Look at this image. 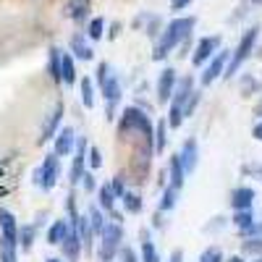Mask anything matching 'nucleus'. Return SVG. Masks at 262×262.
<instances>
[{
  "instance_id": "4468645a",
  "label": "nucleus",
  "mask_w": 262,
  "mask_h": 262,
  "mask_svg": "<svg viewBox=\"0 0 262 262\" xmlns=\"http://www.w3.org/2000/svg\"><path fill=\"white\" fill-rule=\"evenodd\" d=\"M179 163H181L184 173H194V168H196V142H194V139L184 142L181 155H179Z\"/></svg>"
},
{
  "instance_id": "bb28decb",
  "label": "nucleus",
  "mask_w": 262,
  "mask_h": 262,
  "mask_svg": "<svg viewBox=\"0 0 262 262\" xmlns=\"http://www.w3.org/2000/svg\"><path fill=\"white\" fill-rule=\"evenodd\" d=\"M100 205L105 207V212H113V205H116V194L111 186H102L100 189Z\"/></svg>"
},
{
  "instance_id": "b1692460",
  "label": "nucleus",
  "mask_w": 262,
  "mask_h": 262,
  "mask_svg": "<svg viewBox=\"0 0 262 262\" xmlns=\"http://www.w3.org/2000/svg\"><path fill=\"white\" fill-rule=\"evenodd\" d=\"M142 262H160L155 244L149 242V233H144V242H142Z\"/></svg>"
},
{
  "instance_id": "f257e3e1",
  "label": "nucleus",
  "mask_w": 262,
  "mask_h": 262,
  "mask_svg": "<svg viewBox=\"0 0 262 262\" xmlns=\"http://www.w3.org/2000/svg\"><path fill=\"white\" fill-rule=\"evenodd\" d=\"M194 24H196V18H194V16H189V18H173L170 24L165 27V32H163L160 42L155 45V58H158V60H163L173 48L179 45V42L189 39V37H191Z\"/></svg>"
},
{
  "instance_id": "ddd939ff",
  "label": "nucleus",
  "mask_w": 262,
  "mask_h": 262,
  "mask_svg": "<svg viewBox=\"0 0 262 262\" xmlns=\"http://www.w3.org/2000/svg\"><path fill=\"white\" fill-rule=\"evenodd\" d=\"M252 202H254V189L249 186H238L231 191V205L236 210H252Z\"/></svg>"
},
{
  "instance_id": "20e7f679",
  "label": "nucleus",
  "mask_w": 262,
  "mask_h": 262,
  "mask_svg": "<svg viewBox=\"0 0 262 262\" xmlns=\"http://www.w3.org/2000/svg\"><path fill=\"white\" fill-rule=\"evenodd\" d=\"M189 95H191V79H181L176 84V90H173V95H170V118H168L170 128H179L181 126L184 107L189 102Z\"/></svg>"
},
{
  "instance_id": "72a5a7b5",
  "label": "nucleus",
  "mask_w": 262,
  "mask_h": 262,
  "mask_svg": "<svg viewBox=\"0 0 262 262\" xmlns=\"http://www.w3.org/2000/svg\"><path fill=\"white\" fill-rule=\"evenodd\" d=\"M200 262H223V252L217 249V247H210V249L200 257Z\"/></svg>"
},
{
  "instance_id": "c03bdc74",
  "label": "nucleus",
  "mask_w": 262,
  "mask_h": 262,
  "mask_svg": "<svg viewBox=\"0 0 262 262\" xmlns=\"http://www.w3.org/2000/svg\"><path fill=\"white\" fill-rule=\"evenodd\" d=\"M254 137L262 142V123H257V126H254Z\"/></svg>"
},
{
  "instance_id": "f704fd0d",
  "label": "nucleus",
  "mask_w": 262,
  "mask_h": 262,
  "mask_svg": "<svg viewBox=\"0 0 262 262\" xmlns=\"http://www.w3.org/2000/svg\"><path fill=\"white\" fill-rule=\"evenodd\" d=\"M242 249L247 254H262V238H249V242H244Z\"/></svg>"
},
{
  "instance_id": "4c0bfd02",
  "label": "nucleus",
  "mask_w": 262,
  "mask_h": 262,
  "mask_svg": "<svg viewBox=\"0 0 262 262\" xmlns=\"http://www.w3.org/2000/svg\"><path fill=\"white\" fill-rule=\"evenodd\" d=\"M86 155H90L86 160H90L92 168H100V165H102V155H100V149H97V147H90V149H86Z\"/></svg>"
},
{
  "instance_id": "393cba45",
  "label": "nucleus",
  "mask_w": 262,
  "mask_h": 262,
  "mask_svg": "<svg viewBox=\"0 0 262 262\" xmlns=\"http://www.w3.org/2000/svg\"><path fill=\"white\" fill-rule=\"evenodd\" d=\"M0 262H16V242L0 238Z\"/></svg>"
},
{
  "instance_id": "473e14b6",
  "label": "nucleus",
  "mask_w": 262,
  "mask_h": 262,
  "mask_svg": "<svg viewBox=\"0 0 262 262\" xmlns=\"http://www.w3.org/2000/svg\"><path fill=\"white\" fill-rule=\"evenodd\" d=\"M102 226H105V221H102V212H100V210L95 207V210L90 212V228L100 233V231H102Z\"/></svg>"
},
{
  "instance_id": "6ab92c4d",
  "label": "nucleus",
  "mask_w": 262,
  "mask_h": 262,
  "mask_svg": "<svg viewBox=\"0 0 262 262\" xmlns=\"http://www.w3.org/2000/svg\"><path fill=\"white\" fill-rule=\"evenodd\" d=\"M86 13H90V3L86 0H69L66 3V16L69 18H84Z\"/></svg>"
},
{
  "instance_id": "c756f323",
  "label": "nucleus",
  "mask_w": 262,
  "mask_h": 262,
  "mask_svg": "<svg viewBox=\"0 0 262 262\" xmlns=\"http://www.w3.org/2000/svg\"><path fill=\"white\" fill-rule=\"evenodd\" d=\"M121 200H123V205H126L128 212H139V210H142V202H139L137 194H123Z\"/></svg>"
},
{
  "instance_id": "c9c22d12",
  "label": "nucleus",
  "mask_w": 262,
  "mask_h": 262,
  "mask_svg": "<svg viewBox=\"0 0 262 262\" xmlns=\"http://www.w3.org/2000/svg\"><path fill=\"white\" fill-rule=\"evenodd\" d=\"M173 205H176V189H165L163 202H160V210H170Z\"/></svg>"
},
{
  "instance_id": "f3484780",
  "label": "nucleus",
  "mask_w": 262,
  "mask_h": 262,
  "mask_svg": "<svg viewBox=\"0 0 262 262\" xmlns=\"http://www.w3.org/2000/svg\"><path fill=\"white\" fill-rule=\"evenodd\" d=\"M86 149H90L86 139H79V144H76V158H74V168H71V181H74V184L81 181V168H84V160H86Z\"/></svg>"
},
{
  "instance_id": "2f4dec72",
  "label": "nucleus",
  "mask_w": 262,
  "mask_h": 262,
  "mask_svg": "<svg viewBox=\"0 0 262 262\" xmlns=\"http://www.w3.org/2000/svg\"><path fill=\"white\" fill-rule=\"evenodd\" d=\"M32 242H34V226H24L21 228V247L32 249Z\"/></svg>"
},
{
  "instance_id": "de8ad7c7",
  "label": "nucleus",
  "mask_w": 262,
  "mask_h": 262,
  "mask_svg": "<svg viewBox=\"0 0 262 262\" xmlns=\"http://www.w3.org/2000/svg\"><path fill=\"white\" fill-rule=\"evenodd\" d=\"M257 262H262V259H257Z\"/></svg>"
},
{
  "instance_id": "ea45409f",
  "label": "nucleus",
  "mask_w": 262,
  "mask_h": 262,
  "mask_svg": "<svg viewBox=\"0 0 262 262\" xmlns=\"http://www.w3.org/2000/svg\"><path fill=\"white\" fill-rule=\"evenodd\" d=\"M189 3H191V0H170V8H173V11H181V8H186Z\"/></svg>"
},
{
  "instance_id": "aec40b11",
  "label": "nucleus",
  "mask_w": 262,
  "mask_h": 262,
  "mask_svg": "<svg viewBox=\"0 0 262 262\" xmlns=\"http://www.w3.org/2000/svg\"><path fill=\"white\" fill-rule=\"evenodd\" d=\"M184 179H186V173H184V168H181V163H179V155L176 158H170V189H181V184H184Z\"/></svg>"
},
{
  "instance_id": "a19ab883",
  "label": "nucleus",
  "mask_w": 262,
  "mask_h": 262,
  "mask_svg": "<svg viewBox=\"0 0 262 262\" xmlns=\"http://www.w3.org/2000/svg\"><path fill=\"white\" fill-rule=\"evenodd\" d=\"M81 179H84V189H90V191L95 189V181H92V176H90V173H84Z\"/></svg>"
},
{
  "instance_id": "49530a36",
  "label": "nucleus",
  "mask_w": 262,
  "mask_h": 262,
  "mask_svg": "<svg viewBox=\"0 0 262 262\" xmlns=\"http://www.w3.org/2000/svg\"><path fill=\"white\" fill-rule=\"evenodd\" d=\"M48 262H60V259H48Z\"/></svg>"
},
{
  "instance_id": "f8f14e48",
  "label": "nucleus",
  "mask_w": 262,
  "mask_h": 262,
  "mask_svg": "<svg viewBox=\"0 0 262 262\" xmlns=\"http://www.w3.org/2000/svg\"><path fill=\"white\" fill-rule=\"evenodd\" d=\"M60 244H63V252H66V257H69V262H76L81 242H79V236H76L74 223H69V228H66V236H63V242H60Z\"/></svg>"
},
{
  "instance_id": "cd10ccee",
  "label": "nucleus",
  "mask_w": 262,
  "mask_h": 262,
  "mask_svg": "<svg viewBox=\"0 0 262 262\" xmlns=\"http://www.w3.org/2000/svg\"><path fill=\"white\" fill-rule=\"evenodd\" d=\"M50 74L55 81H60V50L50 48Z\"/></svg>"
},
{
  "instance_id": "1a4fd4ad",
  "label": "nucleus",
  "mask_w": 262,
  "mask_h": 262,
  "mask_svg": "<svg viewBox=\"0 0 262 262\" xmlns=\"http://www.w3.org/2000/svg\"><path fill=\"white\" fill-rule=\"evenodd\" d=\"M217 48H221V37H205V39H200V45H196L191 60H194L196 66H202L205 60H210V58L217 53Z\"/></svg>"
},
{
  "instance_id": "a18cd8bd",
  "label": "nucleus",
  "mask_w": 262,
  "mask_h": 262,
  "mask_svg": "<svg viewBox=\"0 0 262 262\" xmlns=\"http://www.w3.org/2000/svg\"><path fill=\"white\" fill-rule=\"evenodd\" d=\"M228 262H244V259H242V257H231Z\"/></svg>"
},
{
  "instance_id": "4be33fe9",
  "label": "nucleus",
  "mask_w": 262,
  "mask_h": 262,
  "mask_svg": "<svg viewBox=\"0 0 262 262\" xmlns=\"http://www.w3.org/2000/svg\"><path fill=\"white\" fill-rule=\"evenodd\" d=\"M76 236L84 247H90V236H92V228H90V217H76Z\"/></svg>"
},
{
  "instance_id": "412c9836",
  "label": "nucleus",
  "mask_w": 262,
  "mask_h": 262,
  "mask_svg": "<svg viewBox=\"0 0 262 262\" xmlns=\"http://www.w3.org/2000/svg\"><path fill=\"white\" fill-rule=\"evenodd\" d=\"M71 50H74V53H76L81 60H90V58L95 55V53H92V48L84 42V37H81V34H76V37L71 39Z\"/></svg>"
},
{
  "instance_id": "58836bf2",
  "label": "nucleus",
  "mask_w": 262,
  "mask_h": 262,
  "mask_svg": "<svg viewBox=\"0 0 262 262\" xmlns=\"http://www.w3.org/2000/svg\"><path fill=\"white\" fill-rule=\"evenodd\" d=\"M111 189H113V194H116V196H123V194H126V186H123V176H116V181H113V186H111Z\"/></svg>"
},
{
  "instance_id": "a878e982",
  "label": "nucleus",
  "mask_w": 262,
  "mask_h": 262,
  "mask_svg": "<svg viewBox=\"0 0 262 262\" xmlns=\"http://www.w3.org/2000/svg\"><path fill=\"white\" fill-rule=\"evenodd\" d=\"M233 223L242 228V231H249L254 226V217H252V210H238L236 217H233Z\"/></svg>"
},
{
  "instance_id": "7c9ffc66",
  "label": "nucleus",
  "mask_w": 262,
  "mask_h": 262,
  "mask_svg": "<svg viewBox=\"0 0 262 262\" xmlns=\"http://www.w3.org/2000/svg\"><path fill=\"white\" fill-rule=\"evenodd\" d=\"M165 128H168V123H165V121H160V123H158V131L152 134V137H158V142H155V149H158V152H163V149H165Z\"/></svg>"
},
{
  "instance_id": "a211bd4d",
  "label": "nucleus",
  "mask_w": 262,
  "mask_h": 262,
  "mask_svg": "<svg viewBox=\"0 0 262 262\" xmlns=\"http://www.w3.org/2000/svg\"><path fill=\"white\" fill-rule=\"evenodd\" d=\"M60 81H66V84L76 81V69H74L71 53H66V50H60Z\"/></svg>"
},
{
  "instance_id": "37998d69",
  "label": "nucleus",
  "mask_w": 262,
  "mask_h": 262,
  "mask_svg": "<svg viewBox=\"0 0 262 262\" xmlns=\"http://www.w3.org/2000/svg\"><path fill=\"white\" fill-rule=\"evenodd\" d=\"M181 259H184V254H181L179 249H176V252H173V254H170V262H181Z\"/></svg>"
},
{
  "instance_id": "dca6fc26",
  "label": "nucleus",
  "mask_w": 262,
  "mask_h": 262,
  "mask_svg": "<svg viewBox=\"0 0 262 262\" xmlns=\"http://www.w3.org/2000/svg\"><path fill=\"white\" fill-rule=\"evenodd\" d=\"M60 118H63V102H58V105H55V111L50 113V118L45 121V126H42V137H39V142H48V139H53V134L58 131Z\"/></svg>"
},
{
  "instance_id": "7ed1b4c3",
  "label": "nucleus",
  "mask_w": 262,
  "mask_h": 262,
  "mask_svg": "<svg viewBox=\"0 0 262 262\" xmlns=\"http://www.w3.org/2000/svg\"><path fill=\"white\" fill-rule=\"evenodd\" d=\"M118 131H121V134H131V131H139V134L144 137V142H149V139H152V123H149V116L142 113L139 107H126Z\"/></svg>"
},
{
  "instance_id": "f03ea898",
  "label": "nucleus",
  "mask_w": 262,
  "mask_h": 262,
  "mask_svg": "<svg viewBox=\"0 0 262 262\" xmlns=\"http://www.w3.org/2000/svg\"><path fill=\"white\" fill-rule=\"evenodd\" d=\"M257 39H259V24H254L252 29H247L244 32V37H242V42H238V48L233 50V58H231V63H226V76H233L236 71H238V66H242L249 55H252V50H254V45H257Z\"/></svg>"
},
{
  "instance_id": "39448f33",
  "label": "nucleus",
  "mask_w": 262,
  "mask_h": 262,
  "mask_svg": "<svg viewBox=\"0 0 262 262\" xmlns=\"http://www.w3.org/2000/svg\"><path fill=\"white\" fill-rule=\"evenodd\" d=\"M97 79H100V86H102V95L107 100V105H116L121 100V81L118 76L113 74V66H107V63H100V69H97Z\"/></svg>"
},
{
  "instance_id": "5701e85b",
  "label": "nucleus",
  "mask_w": 262,
  "mask_h": 262,
  "mask_svg": "<svg viewBox=\"0 0 262 262\" xmlns=\"http://www.w3.org/2000/svg\"><path fill=\"white\" fill-rule=\"evenodd\" d=\"M66 228H69V221H55L48 231V242L50 244H60L63 236H66Z\"/></svg>"
},
{
  "instance_id": "423d86ee",
  "label": "nucleus",
  "mask_w": 262,
  "mask_h": 262,
  "mask_svg": "<svg viewBox=\"0 0 262 262\" xmlns=\"http://www.w3.org/2000/svg\"><path fill=\"white\" fill-rule=\"evenodd\" d=\"M100 236H102V262H111L116 249H118V244H121L123 231H121L118 223H107V226H102Z\"/></svg>"
},
{
  "instance_id": "c85d7f7f",
  "label": "nucleus",
  "mask_w": 262,
  "mask_h": 262,
  "mask_svg": "<svg viewBox=\"0 0 262 262\" xmlns=\"http://www.w3.org/2000/svg\"><path fill=\"white\" fill-rule=\"evenodd\" d=\"M81 102H84V107H92V105H95L92 81H90V79H84V81H81Z\"/></svg>"
},
{
  "instance_id": "79ce46f5",
  "label": "nucleus",
  "mask_w": 262,
  "mask_h": 262,
  "mask_svg": "<svg viewBox=\"0 0 262 262\" xmlns=\"http://www.w3.org/2000/svg\"><path fill=\"white\" fill-rule=\"evenodd\" d=\"M123 262H137V257H134V252H131V249L123 252Z\"/></svg>"
},
{
  "instance_id": "6e6552de",
  "label": "nucleus",
  "mask_w": 262,
  "mask_h": 262,
  "mask_svg": "<svg viewBox=\"0 0 262 262\" xmlns=\"http://www.w3.org/2000/svg\"><path fill=\"white\" fill-rule=\"evenodd\" d=\"M226 63H228V50H217V53L210 58L207 69L202 71V84H210V81H215L217 76H221V74L226 71Z\"/></svg>"
},
{
  "instance_id": "9d476101",
  "label": "nucleus",
  "mask_w": 262,
  "mask_h": 262,
  "mask_svg": "<svg viewBox=\"0 0 262 262\" xmlns=\"http://www.w3.org/2000/svg\"><path fill=\"white\" fill-rule=\"evenodd\" d=\"M0 238L18 244V226H16V217H13V212H8V210H3V207H0Z\"/></svg>"
},
{
  "instance_id": "9b49d317",
  "label": "nucleus",
  "mask_w": 262,
  "mask_h": 262,
  "mask_svg": "<svg viewBox=\"0 0 262 262\" xmlns=\"http://www.w3.org/2000/svg\"><path fill=\"white\" fill-rule=\"evenodd\" d=\"M173 90H176V71L165 69L160 74V79H158V100L160 102H168L170 95H173Z\"/></svg>"
},
{
  "instance_id": "2eb2a0df",
  "label": "nucleus",
  "mask_w": 262,
  "mask_h": 262,
  "mask_svg": "<svg viewBox=\"0 0 262 262\" xmlns=\"http://www.w3.org/2000/svg\"><path fill=\"white\" fill-rule=\"evenodd\" d=\"M74 128L66 126L63 131H58L55 134V155H69V152L74 149Z\"/></svg>"
},
{
  "instance_id": "e433bc0d",
  "label": "nucleus",
  "mask_w": 262,
  "mask_h": 262,
  "mask_svg": "<svg viewBox=\"0 0 262 262\" xmlns=\"http://www.w3.org/2000/svg\"><path fill=\"white\" fill-rule=\"evenodd\" d=\"M102 29H105V21H102V18H92L90 37H92V39H100V37H102Z\"/></svg>"
},
{
  "instance_id": "0eeeda50",
  "label": "nucleus",
  "mask_w": 262,
  "mask_h": 262,
  "mask_svg": "<svg viewBox=\"0 0 262 262\" xmlns=\"http://www.w3.org/2000/svg\"><path fill=\"white\" fill-rule=\"evenodd\" d=\"M58 176H60V168H58V155L53 152V155L45 158V163H42V168L34 173V179L42 189H53L58 184Z\"/></svg>"
}]
</instances>
